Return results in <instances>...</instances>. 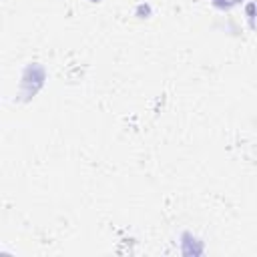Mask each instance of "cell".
I'll use <instances>...</instances> for the list:
<instances>
[{
	"mask_svg": "<svg viewBox=\"0 0 257 257\" xmlns=\"http://www.w3.org/2000/svg\"><path fill=\"white\" fill-rule=\"evenodd\" d=\"M217 8H231V6H235V4H239L241 0H211Z\"/></svg>",
	"mask_w": 257,
	"mask_h": 257,
	"instance_id": "cell-1",
	"label": "cell"
},
{
	"mask_svg": "<svg viewBox=\"0 0 257 257\" xmlns=\"http://www.w3.org/2000/svg\"><path fill=\"white\" fill-rule=\"evenodd\" d=\"M90 2H98V0H90Z\"/></svg>",
	"mask_w": 257,
	"mask_h": 257,
	"instance_id": "cell-2",
	"label": "cell"
}]
</instances>
